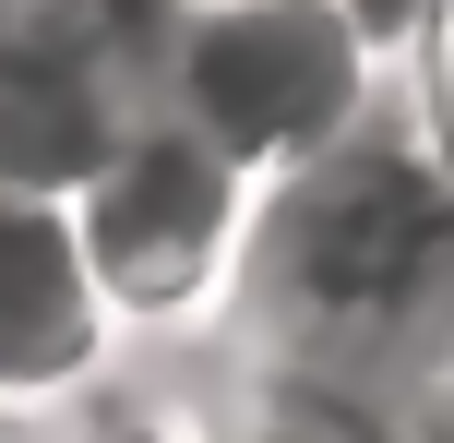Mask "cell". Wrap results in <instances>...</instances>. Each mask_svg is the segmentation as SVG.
<instances>
[{"label":"cell","instance_id":"2","mask_svg":"<svg viewBox=\"0 0 454 443\" xmlns=\"http://www.w3.org/2000/svg\"><path fill=\"white\" fill-rule=\"evenodd\" d=\"M72 228H84V264H96L120 324H180L239 252V156H215L180 120L132 132L72 192Z\"/></svg>","mask_w":454,"mask_h":443},{"label":"cell","instance_id":"4","mask_svg":"<svg viewBox=\"0 0 454 443\" xmlns=\"http://www.w3.org/2000/svg\"><path fill=\"white\" fill-rule=\"evenodd\" d=\"M108 324L120 312H108V288L84 264L72 204L0 192V420L84 396L96 360H108Z\"/></svg>","mask_w":454,"mask_h":443},{"label":"cell","instance_id":"7","mask_svg":"<svg viewBox=\"0 0 454 443\" xmlns=\"http://www.w3.org/2000/svg\"><path fill=\"white\" fill-rule=\"evenodd\" d=\"M12 24H24V0H0V48H12Z\"/></svg>","mask_w":454,"mask_h":443},{"label":"cell","instance_id":"5","mask_svg":"<svg viewBox=\"0 0 454 443\" xmlns=\"http://www.w3.org/2000/svg\"><path fill=\"white\" fill-rule=\"evenodd\" d=\"M120 144L132 132H120V108H108V48H84V36H60V24L24 12L12 48H0V192L72 204Z\"/></svg>","mask_w":454,"mask_h":443},{"label":"cell","instance_id":"1","mask_svg":"<svg viewBox=\"0 0 454 443\" xmlns=\"http://www.w3.org/2000/svg\"><path fill=\"white\" fill-rule=\"evenodd\" d=\"M454 276V192L395 144L299 168L263 216V288L299 336H407V312Z\"/></svg>","mask_w":454,"mask_h":443},{"label":"cell","instance_id":"3","mask_svg":"<svg viewBox=\"0 0 454 443\" xmlns=\"http://www.w3.org/2000/svg\"><path fill=\"white\" fill-rule=\"evenodd\" d=\"M180 96H192V132L215 156H311L347 120V60L311 12L275 0V12H227L192 36Z\"/></svg>","mask_w":454,"mask_h":443},{"label":"cell","instance_id":"6","mask_svg":"<svg viewBox=\"0 0 454 443\" xmlns=\"http://www.w3.org/2000/svg\"><path fill=\"white\" fill-rule=\"evenodd\" d=\"M395 443H454V348L419 372V396H407V420H395Z\"/></svg>","mask_w":454,"mask_h":443}]
</instances>
